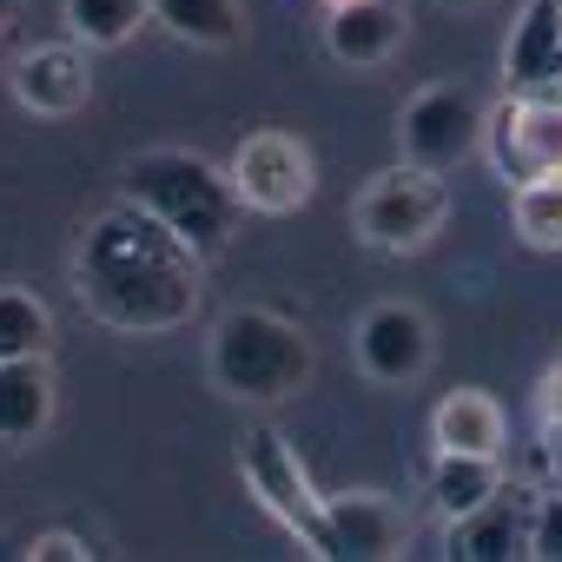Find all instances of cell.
I'll return each instance as SVG.
<instances>
[{
  "mask_svg": "<svg viewBox=\"0 0 562 562\" xmlns=\"http://www.w3.org/2000/svg\"><path fill=\"white\" fill-rule=\"evenodd\" d=\"M509 93H555L562 87V0H522V14L503 41Z\"/></svg>",
  "mask_w": 562,
  "mask_h": 562,
  "instance_id": "12",
  "label": "cell"
},
{
  "mask_svg": "<svg viewBox=\"0 0 562 562\" xmlns=\"http://www.w3.org/2000/svg\"><path fill=\"white\" fill-rule=\"evenodd\" d=\"M351 351H358V371H364L371 384H384V391H411V384H424L430 364H437V325H430L424 305H411V299H384V305H371V312L358 318Z\"/></svg>",
  "mask_w": 562,
  "mask_h": 562,
  "instance_id": "8",
  "label": "cell"
},
{
  "mask_svg": "<svg viewBox=\"0 0 562 562\" xmlns=\"http://www.w3.org/2000/svg\"><path fill=\"white\" fill-rule=\"evenodd\" d=\"M14 27V0H0V34H8Z\"/></svg>",
  "mask_w": 562,
  "mask_h": 562,
  "instance_id": "25",
  "label": "cell"
},
{
  "mask_svg": "<svg viewBox=\"0 0 562 562\" xmlns=\"http://www.w3.org/2000/svg\"><path fill=\"white\" fill-rule=\"evenodd\" d=\"M74 292L87 318H100L106 331L159 338V331L192 325L199 292H205V258L172 225L120 199L74 245Z\"/></svg>",
  "mask_w": 562,
  "mask_h": 562,
  "instance_id": "1",
  "label": "cell"
},
{
  "mask_svg": "<svg viewBox=\"0 0 562 562\" xmlns=\"http://www.w3.org/2000/svg\"><path fill=\"white\" fill-rule=\"evenodd\" d=\"M411 21L397 0H338L331 21H325V54L338 67H384L404 47Z\"/></svg>",
  "mask_w": 562,
  "mask_h": 562,
  "instance_id": "13",
  "label": "cell"
},
{
  "mask_svg": "<svg viewBox=\"0 0 562 562\" xmlns=\"http://www.w3.org/2000/svg\"><path fill=\"white\" fill-rule=\"evenodd\" d=\"M496 490H503V457H457V450H437V463H430V496H437L443 516H470V509H483Z\"/></svg>",
  "mask_w": 562,
  "mask_h": 562,
  "instance_id": "18",
  "label": "cell"
},
{
  "mask_svg": "<svg viewBox=\"0 0 562 562\" xmlns=\"http://www.w3.org/2000/svg\"><path fill=\"white\" fill-rule=\"evenodd\" d=\"M153 21L192 47H238L245 41V8L238 0H153Z\"/></svg>",
  "mask_w": 562,
  "mask_h": 562,
  "instance_id": "19",
  "label": "cell"
},
{
  "mask_svg": "<svg viewBox=\"0 0 562 562\" xmlns=\"http://www.w3.org/2000/svg\"><path fill=\"white\" fill-rule=\"evenodd\" d=\"M483 133H490V113L476 106L470 87H450V80L411 93L397 113V153L424 172H457L483 146Z\"/></svg>",
  "mask_w": 562,
  "mask_h": 562,
  "instance_id": "6",
  "label": "cell"
},
{
  "mask_svg": "<svg viewBox=\"0 0 562 562\" xmlns=\"http://www.w3.org/2000/svg\"><path fill=\"white\" fill-rule=\"evenodd\" d=\"M47 345H54V312L21 285H0V358H34Z\"/></svg>",
  "mask_w": 562,
  "mask_h": 562,
  "instance_id": "21",
  "label": "cell"
},
{
  "mask_svg": "<svg viewBox=\"0 0 562 562\" xmlns=\"http://www.w3.org/2000/svg\"><path fill=\"white\" fill-rule=\"evenodd\" d=\"M225 172H232L238 205H245V212H265V218H285V212L312 205V192H318L312 146H305L299 133H278V126L238 139V153H232Z\"/></svg>",
  "mask_w": 562,
  "mask_h": 562,
  "instance_id": "7",
  "label": "cell"
},
{
  "mask_svg": "<svg viewBox=\"0 0 562 562\" xmlns=\"http://www.w3.org/2000/svg\"><path fill=\"white\" fill-rule=\"evenodd\" d=\"M54 404H60V384H54V364L47 351L34 358H0V443H41L47 424H54Z\"/></svg>",
  "mask_w": 562,
  "mask_h": 562,
  "instance_id": "14",
  "label": "cell"
},
{
  "mask_svg": "<svg viewBox=\"0 0 562 562\" xmlns=\"http://www.w3.org/2000/svg\"><path fill=\"white\" fill-rule=\"evenodd\" d=\"M450 218V192H443V172H424V166H391L378 172L358 205H351V225L371 251H424Z\"/></svg>",
  "mask_w": 562,
  "mask_h": 562,
  "instance_id": "5",
  "label": "cell"
},
{
  "mask_svg": "<svg viewBox=\"0 0 562 562\" xmlns=\"http://www.w3.org/2000/svg\"><path fill=\"white\" fill-rule=\"evenodd\" d=\"M325 522H331V555H351V562H391L411 542V516L384 490H331Z\"/></svg>",
  "mask_w": 562,
  "mask_h": 562,
  "instance_id": "11",
  "label": "cell"
},
{
  "mask_svg": "<svg viewBox=\"0 0 562 562\" xmlns=\"http://www.w3.org/2000/svg\"><path fill=\"white\" fill-rule=\"evenodd\" d=\"M450 8H476V0H450Z\"/></svg>",
  "mask_w": 562,
  "mask_h": 562,
  "instance_id": "27",
  "label": "cell"
},
{
  "mask_svg": "<svg viewBox=\"0 0 562 562\" xmlns=\"http://www.w3.org/2000/svg\"><path fill=\"white\" fill-rule=\"evenodd\" d=\"M8 93L21 113L34 120H74L93 100V67L80 41H54V47H27L8 74Z\"/></svg>",
  "mask_w": 562,
  "mask_h": 562,
  "instance_id": "10",
  "label": "cell"
},
{
  "mask_svg": "<svg viewBox=\"0 0 562 562\" xmlns=\"http://www.w3.org/2000/svg\"><path fill=\"white\" fill-rule=\"evenodd\" d=\"M60 21L67 41H80L87 54H113L153 21V0H60Z\"/></svg>",
  "mask_w": 562,
  "mask_h": 562,
  "instance_id": "17",
  "label": "cell"
},
{
  "mask_svg": "<svg viewBox=\"0 0 562 562\" xmlns=\"http://www.w3.org/2000/svg\"><path fill=\"white\" fill-rule=\"evenodd\" d=\"M238 476H245V490L258 496V509L285 529L305 555H318V562H331V522H325V496L312 490V476H305V463H299V450L278 437L271 424H258V430H245V443H238Z\"/></svg>",
  "mask_w": 562,
  "mask_h": 562,
  "instance_id": "4",
  "label": "cell"
},
{
  "mask_svg": "<svg viewBox=\"0 0 562 562\" xmlns=\"http://www.w3.org/2000/svg\"><path fill=\"white\" fill-rule=\"evenodd\" d=\"M496 139V172L503 179H536L562 172V87L555 93H516L490 113Z\"/></svg>",
  "mask_w": 562,
  "mask_h": 562,
  "instance_id": "9",
  "label": "cell"
},
{
  "mask_svg": "<svg viewBox=\"0 0 562 562\" xmlns=\"http://www.w3.org/2000/svg\"><path fill=\"white\" fill-rule=\"evenodd\" d=\"M120 192H126L139 212H153L159 225H172L199 258L225 251L232 232H238V212H245L238 192H232V172L212 166L205 153H186V146H153V153H139V159L126 166Z\"/></svg>",
  "mask_w": 562,
  "mask_h": 562,
  "instance_id": "3",
  "label": "cell"
},
{
  "mask_svg": "<svg viewBox=\"0 0 562 562\" xmlns=\"http://www.w3.org/2000/svg\"><path fill=\"white\" fill-rule=\"evenodd\" d=\"M529 549V503H516V490H496L483 509L450 516V555L457 562H509Z\"/></svg>",
  "mask_w": 562,
  "mask_h": 562,
  "instance_id": "16",
  "label": "cell"
},
{
  "mask_svg": "<svg viewBox=\"0 0 562 562\" xmlns=\"http://www.w3.org/2000/svg\"><path fill=\"white\" fill-rule=\"evenodd\" d=\"M529 562H562V490L529 503Z\"/></svg>",
  "mask_w": 562,
  "mask_h": 562,
  "instance_id": "22",
  "label": "cell"
},
{
  "mask_svg": "<svg viewBox=\"0 0 562 562\" xmlns=\"http://www.w3.org/2000/svg\"><path fill=\"white\" fill-rule=\"evenodd\" d=\"M21 555H27V562H87L93 549H87V542H80L74 529H47V536H34V542H27Z\"/></svg>",
  "mask_w": 562,
  "mask_h": 562,
  "instance_id": "23",
  "label": "cell"
},
{
  "mask_svg": "<svg viewBox=\"0 0 562 562\" xmlns=\"http://www.w3.org/2000/svg\"><path fill=\"white\" fill-rule=\"evenodd\" d=\"M509 218H516V238H522L529 251H562V172L516 179Z\"/></svg>",
  "mask_w": 562,
  "mask_h": 562,
  "instance_id": "20",
  "label": "cell"
},
{
  "mask_svg": "<svg viewBox=\"0 0 562 562\" xmlns=\"http://www.w3.org/2000/svg\"><path fill=\"white\" fill-rule=\"evenodd\" d=\"M205 371L238 404H285V397H299L312 384L318 351H312V338L285 312L232 305L212 325V338H205Z\"/></svg>",
  "mask_w": 562,
  "mask_h": 562,
  "instance_id": "2",
  "label": "cell"
},
{
  "mask_svg": "<svg viewBox=\"0 0 562 562\" xmlns=\"http://www.w3.org/2000/svg\"><path fill=\"white\" fill-rule=\"evenodd\" d=\"M430 443H437V450H457V457H503L509 417H503V404H496L490 391L463 384V391H450V397L430 411Z\"/></svg>",
  "mask_w": 562,
  "mask_h": 562,
  "instance_id": "15",
  "label": "cell"
},
{
  "mask_svg": "<svg viewBox=\"0 0 562 562\" xmlns=\"http://www.w3.org/2000/svg\"><path fill=\"white\" fill-rule=\"evenodd\" d=\"M536 417H542V430L562 424V364L542 371V384H536Z\"/></svg>",
  "mask_w": 562,
  "mask_h": 562,
  "instance_id": "24",
  "label": "cell"
},
{
  "mask_svg": "<svg viewBox=\"0 0 562 562\" xmlns=\"http://www.w3.org/2000/svg\"><path fill=\"white\" fill-rule=\"evenodd\" d=\"M325 8H338V0H325Z\"/></svg>",
  "mask_w": 562,
  "mask_h": 562,
  "instance_id": "28",
  "label": "cell"
},
{
  "mask_svg": "<svg viewBox=\"0 0 562 562\" xmlns=\"http://www.w3.org/2000/svg\"><path fill=\"white\" fill-rule=\"evenodd\" d=\"M549 437H555V450H562V424H555V430H549Z\"/></svg>",
  "mask_w": 562,
  "mask_h": 562,
  "instance_id": "26",
  "label": "cell"
}]
</instances>
